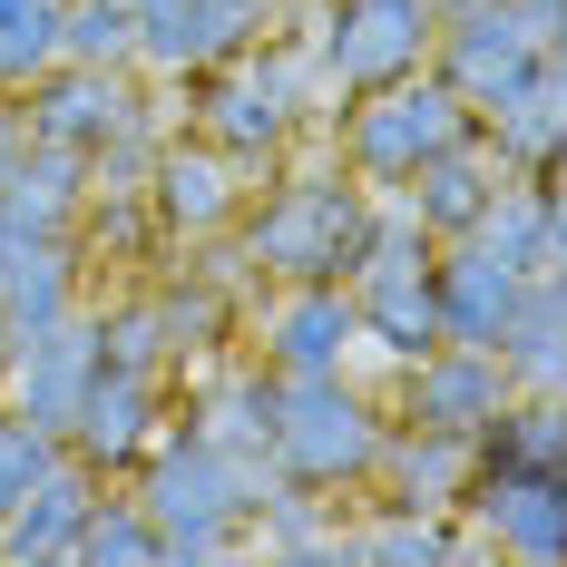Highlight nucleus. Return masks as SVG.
Here are the masks:
<instances>
[{"label": "nucleus", "instance_id": "473e14b6", "mask_svg": "<svg viewBox=\"0 0 567 567\" xmlns=\"http://www.w3.org/2000/svg\"><path fill=\"white\" fill-rule=\"evenodd\" d=\"M30 157V117H20V89H0V176Z\"/></svg>", "mask_w": 567, "mask_h": 567}, {"label": "nucleus", "instance_id": "2f4dec72", "mask_svg": "<svg viewBox=\"0 0 567 567\" xmlns=\"http://www.w3.org/2000/svg\"><path fill=\"white\" fill-rule=\"evenodd\" d=\"M509 20L538 40V50H567V0H509Z\"/></svg>", "mask_w": 567, "mask_h": 567}, {"label": "nucleus", "instance_id": "b1692460", "mask_svg": "<svg viewBox=\"0 0 567 567\" xmlns=\"http://www.w3.org/2000/svg\"><path fill=\"white\" fill-rule=\"evenodd\" d=\"M372 489L392 509H431V518H460V489H470V441L460 431H421V421H392L382 441V470Z\"/></svg>", "mask_w": 567, "mask_h": 567}, {"label": "nucleus", "instance_id": "bb28decb", "mask_svg": "<svg viewBox=\"0 0 567 567\" xmlns=\"http://www.w3.org/2000/svg\"><path fill=\"white\" fill-rule=\"evenodd\" d=\"M89 333H99V362H109V372L176 382V342H167V303H157V284H127V293H109V303H89Z\"/></svg>", "mask_w": 567, "mask_h": 567}, {"label": "nucleus", "instance_id": "412c9836", "mask_svg": "<svg viewBox=\"0 0 567 567\" xmlns=\"http://www.w3.org/2000/svg\"><path fill=\"white\" fill-rule=\"evenodd\" d=\"M499 372L509 392H567V265L548 275H518L509 313H499Z\"/></svg>", "mask_w": 567, "mask_h": 567}, {"label": "nucleus", "instance_id": "f3484780", "mask_svg": "<svg viewBox=\"0 0 567 567\" xmlns=\"http://www.w3.org/2000/svg\"><path fill=\"white\" fill-rule=\"evenodd\" d=\"M89 303V255L59 235V245H20V235H0V352L30 333H50Z\"/></svg>", "mask_w": 567, "mask_h": 567}, {"label": "nucleus", "instance_id": "aec40b11", "mask_svg": "<svg viewBox=\"0 0 567 567\" xmlns=\"http://www.w3.org/2000/svg\"><path fill=\"white\" fill-rule=\"evenodd\" d=\"M109 480L89 470V460L59 451L30 489H20V509L0 518V567H69V538H79V518H89V499H99Z\"/></svg>", "mask_w": 567, "mask_h": 567}, {"label": "nucleus", "instance_id": "ddd939ff", "mask_svg": "<svg viewBox=\"0 0 567 567\" xmlns=\"http://www.w3.org/2000/svg\"><path fill=\"white\" fill-rule=\"evenodd\" d=\"M528 59L538 40L509 20V0H470V10H441V30H431V79L451 89L460 109H499L518 79H528Z\"/></svg>", "mask_w": 567, "mask_h": 567}, {"label": "nucleus", "instance_id": "9b49d317", "mask_svg": "<svg viewBox=\"0 0 567 567\" xmlns=\"http://www.w3.org/2000/svg\"><path fill=\"white\" fill-rule=\"evenodd\" d=\"M245 186H255V176L235 167L226 147H206L196 127H186V137H157V147H147V176H137V196H147V216H157L167 245L226 235L235 206H245Z\"/></svg>", "mask_w": 567, "mask_h": 567}, {"label": "nucleus", "instance_id": "4be33fe9", "mask_svg": "<svg viewBox=\"0 0 567 567\" xmlns=\"http://www.w3.org/2000/svg\"><path fill=\"white\" fill-rule=\"evenodd\" d=\"M518 275L489 255V245H470V235H441L431 245V323H441V342H499V313H509Z\"/></svg>", "mask_w": 567, "mask_h": 567}, {"label": "nucleus", "instance_id": "dca6fc26", "mask_svg": "<svg viewBox=\"0 0 567 567\" xmlns=\"http://www.w3.org/2000/svg\"><path fill=\"white\" fill-rule=\"evenodd\" d=\"M89 372H99V333H89V303H79L69 323H50V333H30V342L0 352V401L59 441L69 411H79V392H89Z\"/></svg>", "mask_w": 567, "mask_h": 567}, {"label": "nucleus", "instance_id": "9d476101", "mask_svg": "<svg viewBox=\"0 0 567 567\" xmlns=\"http://www.w3.org/2000/svg\"><path fill=\"white\" fill-rule=\"evenodd\" d=\"M275 10L284 0H137V79L186 89L196 69L255 50L275 30Z\"/></svg>", "mask_w": 567, "mask_h": 567}, {"label": "nucleus", "instance_id": "4468645a", "mask_svg": "<svg viewBox=\"0 0 567 567\" xmlns=\"http://www.w3.org/2000/svg\"><path fill=\"white\" fill-rule=\"evenodd\" d=\"M460 518L480 528L489 558L518 567H567V470H509V480H470Z\"/></svg>", "mask_w": 567, "mask_h": 567}, {"label": "nucleus", "instance_id": "20e7f679", "mask_svg": "<svg viewBox=\"0 0 567 567\" xmlns=\"http://www.w3.org/2000/svg\"><path fill=\"white\" fill-rule=\"evenodd\" d=\"M382 441H392V401L372 392L362 372H303V382L275 392V441H265V460H275V480H303L323 499H352V489H372Z\"/></svg>", "mask_w": 567, "mask_h": 567}, {"label": "nucleus", "instance_id": "f8f14e48", "mask_svg": "<svg viewBox=\"0 0 567 567\" xmlns=\"http://www.w3.org/2000/svg\"><path fill=\"white\" fill-rule=\"evenodd\" d=\"M392 421H421V431H480L499 401H509V372H499V352H480V342H431V352H411L392 362Z\"/></svg>", "mask_w": 567, "mask_h": 567}, {"label": "nucleus", "instance_id": "423d86ee", "mask_svg": "<svg viewBox=\"0 0 567 567\" xmlns=\"http://www.w3.org/2000/svg\"><path fill=\"white\" fill-rule=\"evenodd\" d=\"M451 137H470V109H460L431 69L382 79V89H362V99H333V117H323V147H333L372 196H392L401 176L421 167L431 147H451Z\"/></svg>", "mask_w": 567, "mask_h": 567}, {"label": "nucleus", "instance_id": "393cba45", "mask_svg": "<svg viewBox=\"0 0 567 567\" xmlns=\"http://www.w3.org/2000/svg\"><path fill=\"white\" fill-rule=\"evenodd\" d=\"M79 206H89V167L69 147H30L0 176V235H20V245H59V235L79 245Z\"/></svg>", "mask_w": 567, "mask_h": 567}, {"label": "nucleus", "instance_id": "a878e982", "mask_svg": "<svg viewBox=\"0 0 567 567\" xmlns=\"http://www.w3.org/2000/svg\"><path fill=\"white\" fill-rule=\"evenodd\" d=\"M333 558H362V567H451V558H489V548H480L470 518H431V509H392V499H372L362 528L342 518Z\"/></svg>", "mask_w": 567, "mask_h": 567}, {"label": "nucleus", "instance_id": "a211bd4d", "mask_svg": "<svg viewBox=\"0 0 567 567\" xmlns=\"http://www.w3.org/2000/svg\"><path fill=\"white\" fill-rule=\"evenodd\" d=\"M470 245H489L509 275H548L567 265V206H558V167H518L489 186V206H480V226Z\"/></svg>", "mask_w": 567, "mask_h": 567}, {"label": "nucleus", "instance_id": "c756f323", "mask_svg": "<svg viewBox=\"0 0 567 567\" xmlns=\"http://www.w3.org/2000/svg\"><path fill=\"white\" fill-rule=\"evenodd\" d=\"M59 59V0H20L0 10V89H30Z\"/></svg>", "mask_w": 567, "mask_h": 567}, {"label": "nucleus", "instance_id": "f257e3e1", "mask_svg": "<svg viewBox=\"0 0 567 567\" xmlns=\"http://www.w3.org/2000/svg\"><path fill=\"white\" fill-rule=\"evenodd\" d=\"M127 489H137V509L157 518V567L235 558L245 528H255V509H265V489H275V460L226 451L216 431H196L186 411H167L157 441L127 470Z\"/></svg>", "mask_w": 567, "mask_h": 567}, {"label": "nucleus", "instance_id": "5701e85b", "mask_svg": "<svg viewBox=\"0 0 567 567\" xmlns=\"http://www.w3.org/2000/svg\"><path fill=\"white\" fill-rule=\"evenodd\" d=\"M499 176H509V167H499V157L480 147V127H470V137H451V147H431L392 196L411 206V226L441 245V235H470V226H480V206H489V186H499Z\"/></svg>", "mask_w": 567, "mask_h": 567}, {"label": "nucleus", "instance_id": "2eb2a0df", "mask_svg": "<svg viewBox=\"0 0 567 567\" xmlns=\"http://www.w3.org/2000/svg\"><path fill=\"white\" fill-rule=\"evenodd\" d=\"M176 401L167 382H147V372H89V392H79V411H69V431H59V451L69 460H89L99 480H127L137 470V451L157 441V421H167Z\"/></svg>", "mask_w": 567, "mask_h": 567}, {"label": "nucleus", "instance_id": "0eeeda50", "mask_svg": "<svg viewBox=\"0 0 567 567\" xmlns=\"http://www.w3.org/2000/svg\"><path fill=\"white\" fill-rule=\"evenodd\" d=\"M431 30H441L431 0H293V40L313 50L323 99H362L382 79L431 69Z\"/></svg>", "mask_w": 567, "mask_h": 567}, {"label": "nucleus", "instance_id": "c85d7f7f", "mask_svg": "<svg viewBox=\"0 0 567 567\" xmlns=\"http://www.w3.org/2000/svg\"><path fill=\"white\" fill-rule=\"evenodd\" d=\"M59 59L137 69V0H59Z\"/></svg>", "mask_w": 567, "mask_h": 567}, {"label": "nucleus", "instance_id": "1a4fd4ad", "mask_svg": "<svg viewBox=\"0 0 567 567\" xmlns=\"http://www.w3.org/2000/svg\"><path fill=\"white\" fill-rule=\"evenodd\" d=\"M245 352L275 372V382H303V372H352V293L342 284H265V303H245Z\"/></svg>", "mask_w": 567, "mask_h": 567}, {"label": "nucleus", "instance_id": "6e6552de", "mask_svg": "<svg viewBox=\"0 0 567 567\" xmlns=\"http://www.w3.org/2000/svg\"><path fill=\"white\" fill-rule=\"evenodd\" d=\"M20 117H30V147H69V157L157 147V137H167L157 79H137V69H79V59H50V69L20 89Z\"/></svg>", "mask_w": 567, "mask_h": 567}, {"label": "nucleus", "instance_id": "f03ea898", "mask_svg": "<svg viewBox=\"0 0 567 567\" xmlns=\"http://www.w3.org/2000/svg\"><path fill=\"white\" fill-rule=\"evenodd\" d=\"M362 226H372V186L342 167L333 147H313V157L284 147L275 167L245 186L226 235H235V255L255 265V284H342Z\"/></svg>", "mask_w": 567, "mask_h": 567}, {"label": "nucleus", "instance_id": "7ed1b4c3", "mask_svg": "<svg viewBox=\"0 0 567 567\" xmlns=\"http://www.w3.org/2000/svg\"><path fill=\"white\" fill-rule=\"evenodd\" d=\"M323 79H313V50L293 40V30H265L255 50L216 59V69H196L186 79V127L206 137V147H226L245 176H265L284 147H303L313 127H323Z\"/></svg>", "mask_w": 567, "mask_h": 567}, {"label": "nucleus", "instance_id": "6ab92c4d", "mask_svg": "<svg viewBox=\"0 0 567 567\" xmlns=\"http://www.w3.org/2000/svg\"><path fill=\"white\" fill-rule=\"evenodd\" d=\"M470 127H480V147L509 176L518 167H558V147H567V50H538L528 79H518L499 109H480Z\"/></svg>", "mask_w": 567, "mask_h": 567}, {"label": "nucleus", "instance_id": "72a5a7b5", "mask_svg": "<svg viewBox=\"0 0 567 567\" xmlns=\"http://www.w3.org/2000/svg\"><path fill=\"white\" fill-rule=\"evenodd\" d=\"M0 10H20V0H0Z\"/></svg>", "mask_w": 567, "mask_h": 567}, {"label": "nucleus", "instance_id": "39448f33", "mask_svg": "<svg viewBox=\"0 0 567 567\" xmlns=\"http://www.w3.org/2000/svg\"><path fill=\"white\" fill-rule=\"evenodd\" d=\"M342 293H352V333L382 372L441 342V323H431V235L411 226L401 196H372V226L342 265Z\"/></svg>", "mask_w": 567, "mask_h": 567}, {"label": "nucleus", "instance_id": "cd10ccee", "mask_svg": "<svg viewBox=\"0 0 567 567\" xmlns=\"http://www.w3.org/2000/svg\"><path fill=\"white\" fill-rule=\"evenodd\" d=\"M69 567H157V518L137 509V489L109 480L89 518H79V538H69Z\"/></svg>", "mask_w": 567, "mask_h": 567}, {"label": "nucleus", "instance_id": "7c9ffc66", "mask_svg": "<svg viewBox=\"0 0 567 567\" xmlns=\"http://www.w3.org/2000/svg\"><path fill=\"white\" fill-rule=\"evenodd\" d=\"M50 460H59V441L40 431V421H20V411L0 401V518L20 509V489H30V480H40Z\"/></svg>", "mask_w": 567, "mask_h": 567}]
</instances>
